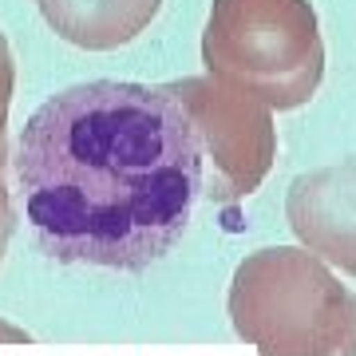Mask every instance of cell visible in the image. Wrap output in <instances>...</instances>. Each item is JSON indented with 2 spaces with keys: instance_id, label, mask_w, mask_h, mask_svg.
Returning a JSON list of instances; mask_svg holds the SVG:
<instances>
[{
  "instance_id": "1",
  "label": "cell",
  "mask_w": 356,
  "mask_h": 356,
  "mask_svg": "<svg viewBox=\"0 0 356 356\" xmlns=\"http://www.w3.org/2000/svg\"><path fill=\"white\" fill-rule=\"evenodd\" d=\"M16 182L51 261L139 273L191 226L202 131L178 88L76 83L24 123Z\"/></svg>"
},
{
  "instance_id": "2",
  "label": "cell",
  "mask_w": 356,
  "mask_h": 356,
  "mask_svg": "<svg viewBox=\"0 0 356 356\" xmlns=\"http://www.w3.org/2000/svg\"><path fill=\"white\" fill-rule=\"evenodd\" d=\"M229 317L261 356H356V297L313 250L250 254L234 273Z\"/></svg>"
},
{
  "instance_id": "3",
  "label": "cell",
  "mask_w": 356,
  "mask_h": 356,
  "mask_svg": "<svg viewBox=\"0 0 356 356\" xmlns=\"http://www.w3.org/2000/svg\"><path fill=\"white\" fill-rule=\"evenodd\" d=\"M202 51L210 72L277 111L301 107L325 72L309 0H218Z\"/></svg>"
},
{
  "instance_id": "4",
  "label": "cell",
  "mask_w": 356,
  "mask_h": 356,
  "mask_svg": "<svg viewBox=\"0 0 356 356\" xmlns=\"http://www.w3.org/2000/svg\"><path fill=\"white\" fill-rule=\"evenodd\" d=\"M289 222L305 250L356 273V159L297 178L289 191Z\"/></svg>"
},
{
  "instance_id": "5",
  "label": "cell",
  "mask_w": 356,
  "mask_h": 356,
  "mask_svg": "<svg viewBox=\"0 0 356 356\" xmlns=\"http://www.w3.org/2000/svg\"><path fill=\"white\" fill-rule=\"evenodd\" d=\"M8 229H13V214H8V194H4V182H0V254H4V242H8Z\"/></svg>"
},
{
  "instance_id": "6",
  "label": "cell",
  "mask_w": 356,
  "mask_h": 356,
  "mask_svg": "<svg viewBox=\"0 0 356 356\" xmlns=\"http://www.w3.org/2000/svg\"><path fill=\"white\" fill-rule=\"evenodd\" d=\"M0 341H28L24 329H13L8 321H0Z\"/></svg>"
}]
</instances>
